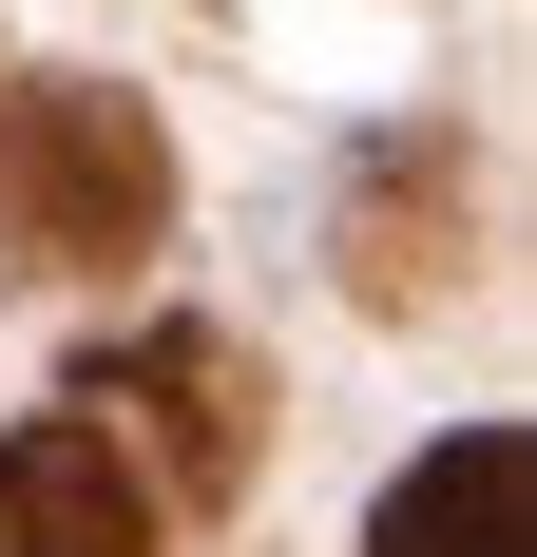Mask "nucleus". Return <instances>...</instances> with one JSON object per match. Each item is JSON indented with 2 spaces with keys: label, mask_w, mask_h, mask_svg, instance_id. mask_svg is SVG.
I'll return each instance as SVG.
<instances>
[{
  "label": "nucleus",
  "mask_w": 537,
  "mask_h": 557,
  "mask_svg": "<svg viewBox=\"0 0 537 557\" xmlns=\"http://www.w3.org/2000/svg\"><path fill=\"white\" fill-rule=\"evenodd\" d=\"M154 212H173V154H154V115L115 77H20L0 97V270L20 288L154 250Z\"/></svg>",
  "instance_id": "f257e3e1"
},
{
  "label": "nucleus",
  "mask_w": 537,
  "mask_h": 557,
  "mask_svg": "<svg viewBox=\"0 0 537 557\" xmlns=\"http://www.w3.org/2000/svg\"><path fill=\"white\" fill-rule=\"evenodd\" d=\"M77 404H115L97 443H154V461H135L154 500H230L250 443H268L250 346H230V327H135V346H97V385H77Z\"/></svg>",
  "instance_id": "f03ea898"
},
{
  "label": "nucleus",
  "mask_w": 537,
  "mask_h": 557,
  "mask_svg": "<svg viewBox=\"0 0 537 557\" xmlns=\"http://www.w3.org/2000/svg\"><path fill=\"white\" fill-rule=\"evenodd\" d=\"M0 557H154V481L97 423H20L0 443Z\"/></svg>",
  "instance_id": "7ed1b4c3"
},
{
  "label": "nucleus",
  "mask_w": 537,
  "mask_h": 557,
  "mask_svg": "<svg viewBox=\"0 0 537 557\" xmlns=\"http://www.w3.org/2000/svg\"><path fill=\"white\" fill-rule=\"evenodd\" d=\"M519 423H461L441 461H403L384 481V519H365V557H537V519H519Z\"/></svg>",
  "instance_id": "20e7f679"
}]
</instances>
